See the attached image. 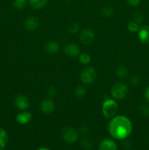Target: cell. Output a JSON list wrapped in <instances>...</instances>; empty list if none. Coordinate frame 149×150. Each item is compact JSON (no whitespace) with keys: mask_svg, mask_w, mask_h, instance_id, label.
Segmentation results:
<instances>
[{"mask_svg":"<svg viewBox=\"0 0 149 150\" xmlns=\"http://www.w3.org/2000/svg\"><path fill=\"white\" fill-rule=\"evenodd\" d=\"M64 51L67 57H78L80 54V47L75 43H69L65 45L64 48Z\"/></svg>","mask_w":149,"mask_h":150,"instance_id":"9","label":"cell"},{"mask_svg":"<svg viewBox=\"0 0 149 150\" xmlns=\"http://www.w3.org/2000/svg\"><path fill=\"white\" fill-rule=\"evenodd\" d=\"M115 74L119 79L124 80L129 76L128 69L124 65H119L115 70Z\"/></svg>","mask_w":149,"mask_h":150,"instance_id":"16","label":"cell"},{"mask_svg":"<svg viewBox=\"0 0 149 150\" xmlns=\"http://www.w3.org/2000/svg\"><path fill=\"white\" fill-rule=\"evenodd\" d=\"M101 13L105 18H110L113 15L114 10L110 6H105L101 10Z\"/></svg>","mask_w":149,"mask_h":150,"instance_id":"20","label":"cell"},{"mask_svg":"<svg viewBox=\"0 0 149 150\" xmlns=\"http://www.w3.org/2000/svg\"><path fill=\"white\" fill-rule=\"evenodd\" d=\"M62 138L66 142L70 144L74 143L78 139V133L71 127H65L61 132Z\"/></svg>","mask_w":149,"mask_h":150,"instance_id":"5","label":"cell"},{"mask_svg":"<svg viewBox=\"0 0 149 150\" xmlns=\"http://www.w3.org/2000/svg\"><path fill=\"white\" fill-rule=\"evenodd\" d=\"M81 144V146H83V148L84 149H90L91 146V141L88 139H83V140L80 142Z\"/></svg>","mask_w":149,"mask_h":150,"instance_id":"27","label":"cell"},{"mask_svg":"<svg viewBox=\"0 0 149 150\" xmlns=\"http://www.w3.org/2000/svg\"><path fill=\"white\" fill-rule=\"evenodd\" d=\"M80 133H82L83 134H86V133H88V132H89V127L86 125L82 126L80 128Z\"/></svg>","mask_w":149,"mask_h":150,"instance_id":"31","label":"cell"},{"mask_svg":"<svg viewBox=\"0 0 149 150\" xmlns=\"http://www.w3.org/2000/svg\"><path fill=\"white\" fill-rule=\"evenodd\" d=\"M55 108V103L51 98H45L42 100L40 103V110L45 114H51L53 113Z\"/></svg>","mask_w":149,"mask_h":150,"instance_id":"8","label":"cell"},{"mask_svg":"<svg viewBox=\"0 0 149 150\" xmlns=\"http://www.w3.org/2000/svg\"><path fill=\"white\" fill-rule=\"evenodd\" d=\"M66 1H67V2H70V1H72V0H65Z\"/></svg>","mask_w":149,"mask_h":150,"instance_id":"33","label":"cell"},{"mask_svg":"<svg viewBox=\"0 0 149 150\" xmlns=\"http://www.w3.org/2000/svg\"><path fill=\"white\" fill-rule=\"evenodd\" d=\"M26 4H27V0H14L13 4L15 10H20L26 7Z\"/></svg>","mask_w":149,"mask_h":150,"instance_id":"21","label":"cell"},{"mask_svg":"<svg viewBox=\"0 0 149 150\" xmlns=\"http://www.w3.org/2000/svg\"><path fill=\"white\" fill-rule=\"evenodd\" d=\"M8 142V135L2 128H0V148L4 149Z\"/></svg>","mask_w":149,"mask_h":150,"instance_id":"17","label":"cell"},{"mask_svg":"<svg viewBox=\"0 0 149 150\" xmlns=\"http://www.w3.org/2000/svg\"><path fill=\"white\" fill-rule=\"evenodd\" d=\"M78 60L81 64H88L91 61V57L87 53H81L79 54Z\"/></svg>","mask_w":149,"mask_h":150,"instance_id":"19","label":"cell"},{"mask_svg":"<svg viewBox=\"0 0 149 150\" xmlns=\"http://www.w3.org/2000/svg\"><path fill=\"white\" fill-rule=\"evenodd\" d=\"M127 29L129 32H132V33H135V32H138L140 30V26L137 23L134 21H130L127 24Z\"/></svg>","mask_w":149,"mask_h":150,"instance_id":"22","label":"cell"},{"mask_svg":"<svg viewBox=\"0 0 149 150\" xmlns=\"http://www.w3.org/2000/svg\"><path fill=\"white\" fill-rule=\"evenodd\" d=\"M39 20L35 16H29L25 20L24 27L28 31H34L38 28Z\"/></svg>","mask_w":149,"mask_h":150,"instance_id":"10","label":"cell"},{"mask_svg":"<svg viewBox=\"0 0 149 150\" xmlns=\"http://www.w3.org/2000/svg\"><path fill=\"white\" fill-rule=\"evenodd\" d=\"M48 0H29V4L31 7L34 10H40L47 5Z\"/></svg>","mask_w":149,"mask_h":150,"instance_id":"15","label":"cell"},{"mask_svg":"<svg viewBox=\"0 0 149 150\" xmlns=\"http://www.w3.org/2000/svg\"><path fill=\"white\" fill-rule=\"evenodd\" d=\"M118 104L114 99H106L102 105V112L107 119H112L118 111Z\"/></svg>","mask_w":149,"mask_h":150,"instance_id":"2","label":"cell"},{"mask_svg":"<svg viewBox=\"0 0 149 150\" xmlns=\"http://www.w3.org/2000/svg\"><path fill=\"white\" fill-rule=\"evenodd\" d=\"M57 94L56 89L54 86H51L47 89V95L49 97V98H52L55 97Z\"/></svg>","mask_w":149,"mask_h":150,"instance_id":"25","label":"cell"},{"mask_svg":"<svg viewBox=\"0 0 149 150\" xmlns=\"http://www.w3.org/2000/svg\"><path fill=\"white\" fill-rule=\"evenodd\" d=\"M144 98L148 103H149V86H148L144 92Z\"/></svg>","mask_w":149,"mask_h":150,"instance_id":"30","label":"cell"},{"mask_svg":"<svg viewBox=\"0 0 149 150\" xmlns=\"http://www.w3.org/2000/svg\"><path fill=\"white\" fill-rule=\"evenodd\" d=\"M132 19L133 21L136 22L139 24V23H142L143 21V19H144V16L140 12H134L132 14Z\"/></svg>","mask_w":149,"mask_h":150,"instance_id":"23","label":"cell"},{"mask_svg":"<svg viewBox=\"0 0 149 150\" xmlns=\"http://www.w3.org/2000/svg\"><path fill=\"white\" fill-rule=\"evenodd\" d=\"M0 150H4V149H1V148H0Z\"/></svg>","mask_w":149,"mask_h":150,"instance_id":"34","label":"cell"},{"mask_svg":"<svg viewBox=\"0 0 149 150\" xmlns=\"http://www.w3.org/2000/svg\"><path fill=\"white\" fill-rule=\"evenodd\" d=\"M140 79L138 76L137 75H134V76H131V79H130V83H131L132 86H137V85L140 83Z\"/></svg>","mask_w":149,"mask_h":150,"instance_id":"26","label":"cell"},{"mask_svg":"<svg viewBox=\"0 0 149 150\" xmlns=\"http://www.w3.org/2000/svg\"><path fill=\"white\" fill-rule=\"evenodd\" d=\"M141 0H127V2L131 7H137L140 4Z\"/></svg>","mask_w":149,"mask_h":150,"instance_id":"29","label":"cell"},{"mask_svg":"<svg viewBox=\"0 0 149 150\" xmlns=\"http://www.w3.org/2000/svg\"><path fill=\"white\" fill-rule=\"evenodd\" d=\"M80 30V26L77 23H72L68 27V32H70L71 35H74V34L77 33Z\"/></svg>","mask_w":149,"mask_h":150,"instance_id":"24","label":"cell"},{"mask_svg":"<svg viewBox=\"0 0 149 150\" xmlns=\"http://www.w3.org/2000/svg\"><path fill=\"white\" fill-rule=\"evenodd\" d=\"M133 126L131 120L124 115L112 117L108 124V132L113 139L124 140L131 135Z\"/></svg>","mask_w":149,"mask_h":150,"instance_id":"1","label":"cell"},{"mask_svg":"<svg viewBox=\"0 0 149 150\" xmlns=\"http://www.w3.org/2000/svg\"><path fill=\"white\" fill-rule=\"evenodd\" d=\"M140 111H141V114H143L144 117H149V106L147 105H142L140 108Z\"/></svg>","mask_w":149,"mask_h":150,"instance_id":"28","label":"cell"},{"mask_svg":"<svg viewBox=\"0 0 149 150\" xmlns=\"http://www.w3.org/2000/svg\"><path fill=\"white\" fill-rule=\"evenodd\" d=\"M32 115L30 112L27 111H21L17 114L15 120L20 125H26L32 120Z\"/></svg>","mask_w":149,"mask_h":150,"instance_id":"12","label":"cell"},{"mask_svg":"<svg viewBox=\"0 0 149 150\" xmlns=\"http://www.w3.org/2000/svg\"><path fill=\"white\" fill-rule=\"evenodd\" d=\"M86 88L83 85H78L76 86L75 89H74V94H75L76 97L78 98H83L86 95Z\"/></svg>","mask_w":149,"mask_h":150,"instance_id":"18","label":"cell"},{"mask_svg":"<svg viewBox=\"0 0 149 150\" xmlns=\"http://www.w3.org/2000/svg\"><path fill=\"white\" fill-rule=\"evenodd\" d=\"M45 50L46 52L51 54H55L59 51V44L56 41H48L45 44Z\"/></svg>","mask_w":149,"mask_h":150,"instance_id":"14","label":"cell"},{"mask_svg":"<svg viewBox=\"0 0 149 150\" xmlns=\"http://www.w3.org/2000/svg\"><path fill=\"white\" fill-rule=\"evenodd\" d=\"M14 103L16 108H18L19 110L26 111L30 105V101L26 95H19L15 98Z\"/></svg>","mask_w":149,"mask_h":150,"instance_id":"7","label":"cell"},{"mask_svg":"<svg viewBox=\"0 0 149 150\" xmlns=\"http://www.w3.org/2000/svg\"><path fill=\"white\" fill-rule=\"evenodd\" d=\"M99 150H118L117 144L113 140L105 139L99 143Z\"/></svg>","mask_w":149,"mask_h":150,"instance_id":"11","label":"cell"},{"mask_svg":"<svg viewBox=\"0 0 149 150\" xmlns=\"http://www.w3.org/2000/svg\"><path fill=\"white\" fill-rule=\"evenodd\" d=\"M97 77L96 70L92 67H88L83 69L80 74V79L82 83L85 84H90L93 83Z\"/></svg>","mask_w":149,"mask_h":150,"instance_id":"4","label":"cell"},{"mask_svg":"<svg viewBox=\"0 0 149 150\" xmlns=\"http://www.w3.org/2000/svg\"><path fill=\"white\" fill-rule=\"evenodd\" d=\"M79 38H80L81 43H83V45H90L94 40V32L92 29L86 28L81 31L80 35H79Z\"/></svg>","mask_w":149,"mask_h":150,"instance_id":"6","label":"cell"},{"mask_svg":"<svg viewBox=\"0 0 149 150\" xmlns=\"http://www.w3.org/2000/svg\"><path fill=\"white\" fill-rule=\"evenodd\" d=\"M138 32V38L145 45H149V26L145 25L143 27L140 28Z\"/></svg>","mask_w":149,"mask_h":150,"instance_id":"13","label":"cell"},{"mask_svg":"<svg viewBox=\"0 0 149 150\" xmlns=\"http://www.w3.org/2000/svg\"><path fill=\"white\" fill-rule=\"evenodd\" d=\"M128 92L129 89L127 85L121 82H118L112 86L110 94L114 100H120L124 99L127 96Z\"/></svg>","mask_w":149,"mask_h":150,"instance_id":"3","label":"cell"},{"mask_svg":"<svg viewBox=\"0 0 149 150\" xmlns=\"http://www.w3.org/2000/svg\"><path fill=\"white\" fill-rule=\"evenodd\" d=\"M37 150H50V149L45 147H41V148H39V149H37Z\"/></svg>","mask_w":149,"mask_h":150,"instance_id":"32","label":"cell"}]
</instances>
